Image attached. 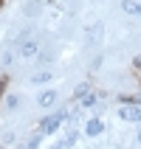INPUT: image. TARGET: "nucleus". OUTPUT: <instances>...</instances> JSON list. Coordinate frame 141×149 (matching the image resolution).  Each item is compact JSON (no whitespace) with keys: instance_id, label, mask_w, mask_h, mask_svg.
<instances>
[{"instance_id":"nucleus-9","label":"nucleus","mask_w":141,"mask_h":149,"mask_svg":"<svg viewBox=\"0 0 141 149\" xmlns=\"http://www.w3.org/2000/svg\"><path fill=\"white\" fill-rule=\"evenodd\" d=\"M48 79H51V73H37V76H34V82H37V84H42V82H48Z\"/></svg>"},{"instance_id":"nucleus-2","label":"nucleus","mask_w":141,"mask_h":149,"mask_svg":"<svg viewBox=\"0 0 141 149\" xmlns=\"http://www.w3.org/2000/svg\"><path fill=\"white\" fill-rule=\"evenodd\" d=\"M62 121H65V113H57V116H48L45 121H42V127H40V130H42L45 135H51V132H57V130H59V124H62Z\"/></svg>"},{"instance_id":"nucleus-4","label":"nucleus","mask_w":141,"mask_h":149,"mask_svg":"<svg viewBox=\"0 0 141 149\" xmlns=\"http://www.w3.org/2000/svg\"><path fill=\"white\" fill-rule=\"evenodd\" d=\"M54 101H57V93H54V90H45V93H40L37 104H40V107H51Z\"/></svg>"},{"instance_id":"nucleus-7","label":"nucleus","mask_w":141,"mask_h":149,"mask_svg":"<svg viewBox=\"0 0 141 149\" xmlns=\"http://www.w3.org/2000/svg\"><path fill=\"white\" fill-rule=\"evenodd\" d=\"M82 104H85V107H90V104H96V96H93V93H85Z\"/></svg>"},{"instance_id":"nucleus-10","label":"nucleus","mask_w":141,"mask_h":149,"mask_svg":"<svg viewBox=\"0 0 141 149\" xmlns=\"http://www.w3.org/2000/svg\"><path fill=\"white\" fill-rule=\"evenodd\" d=\"M138 143H141V130H138Z\"/></svg>"},{"instance_id":"nucleus-8","label":"nucleus","mask_w":141,"mask_h":149,"mask_svg":"<svg viewBox=\"0 0 141 149\" xmlns=\"http://www.w3.org/2000/svg\"><path fill=\"white\" fill-rule=\"evenodd\" d=\"M71 143H76V132H68L65 141H62V146H71Z\"/></svg>"},{"instance_id":"nucleus-3","label":"nucleus","mask_w":141,"mask_h":149,"mask_svg":"<svg viewBox=\"0 0 141 149\" xmlns=\"http://www.w3.org/2000/svg\"><path fill=\"white\" fill-rule=\"evenodd\" d=\"M102 130H105V124H102L99 118H90V121L85 124V132L90 135V138H93V135H102Z\"/></svg>"},{"instance_id":"nucleus-5","label":"nucleus","mask_w":141,"mask_h":149,"mask_svg":"<svg viewBox=\"0 0 141 149\" xmlns=\"http://www.w3.org/2000/svg\"><path fill=\"white\" fill-rule=\"evenodd\" d=\"M121 8H124L127 14H141V3H135V0H124Z\"/></svg>"},{"instance_id":"nucleus-1","label":"nucleus","mask_w":141,"mask_h":149,"mask_svg":"<svg viewBox=\"0 0 141 149\" xmlns=\"http://www.w3.org/2000/svg\"><path fill=\"white\" fill-rule=\"evenodd\" d=\"M119 118L121 121H130V124H138L141 121V107L138 104H124V107L119 110Z\"/></svg>"},{"instance_id":"nucleus-6","label":"nucleus","mask_w":141,"mask_h":149,"mask_svg":"<svg viewBox=\"0 0 141 149\" xmlns=\"http://www.w3.org/2000/svg\"><path fill=\"white\" fill-rule=\"evenodd\" d=\"M37 54V42H25L23 45V56H34Z\"/></svg>"}]
</instances>
